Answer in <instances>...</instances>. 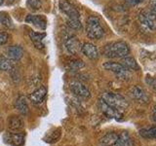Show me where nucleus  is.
<instances>
[{
    "label": "nucleus",
    "instance_id": "obj_1",
    "mask_svg": "<svg viewBox=\"0 0 156 146\" xmlns=\"http://www.w3.org/2000/svg\"><path fill=\"white\" fill-rule=\"evenodd\" d=\"M58 8L66 18V23L67 26H69L72 29H75V30L82 28L80 14L74 5L70 3L68 0H60L58 1Z\"/></svg>",
    "mask_w": 156,
    "mask_h": 146
},
{
    "label": "nucleus",
    "instance_id": "obj_2",
    "mask_svg": "<svg viewBox=\"0 0 156 146\" xmlns=\"http://www.w3.org/2000/svg\"><path fill=\"white\" fill-rule=\"evenodd\" d=\"M102 53L106 57L109 58H123L128 57L130 54V48L126 42L116 41L106 44L104 47Z\"/></svg>",
    "mask_w": 156,
    "mask_h": 146
},
{
    "label": "nucleus",
    "instance_id": "obj_3",
    "mask_svg": "<svg viewBox=\"0 0 156 146\" xmlns=\"http://www.w3.org/2000/svg\"><path fill=\"white\" fill-rule=\"evenodd\" d=\"M101 99L104 100L106 104L111 106L112 108L121 112V113H122V111L127 109V107L129 106L128 101L126 100L125 97L122 96L119 94H116V92H105L104 94H101Z\"/></svg>",
    "mask_w": 156,
    "mask_h": 146
},
{
    "label": "nucleus",
    "instance_id": "obj_4",
    "mask_svg": "<svg viewBox=\"0 0 156 146\" xmlns=\"http://www.w3.org/2000/svg\"><path fill=\"white\" fill-rule=\"evenodd\" d=\"M86 34L88 38L99 40L105 35V29L101 26V19L96 16H90L86 22Z\"/></svg>",
    "mask_w": 156,
    "mask_h": 146
},
{
    "label": "nucleus",
    "instance_id": "obj_5",
    "mask_svg": "<svg viewBox=\"0 0 156 146\" xmlns=\"http://www.w3.org/2000/svg\"><path fill=\"white\" fill-rule=\"evenodd\" d=\"M102 67L105 70H108L113 72L114 74L118 77V79L121 80H128L130 78V72L129 70L125 68L123 65L119 62L115 61H106L102 64Z\"/></svg>",
    "mask_w": 156,
    "mask_h": 146
},
{
    "label": "nucleus",
    "instance_id": "obj_6",
    "mask_svg": "<svg viewBox=\"0 0 156 146\" xmlns=\"http://www.w3.org/2000/svg\"><path fill=\"white\" fill-rule=\"evenodd\" d=\"M139 22L149 30H156V13L151 10H144L139 16Z\"/></svg>",
    "mask_w": 156,
    "mask_h": 146
},
{
    "label": "nucleus",
    "instance_id": "obj_7",
    "mask_svg": "<svg viewBox=\"0 0 156 146\" xmlns=\"http://www.w3.org/2000/svg\"><path fill=\"white\" fill-rule=\"evenodd\" d=\"M24 21H26L27 23L31 24L32 26L36 27L39 30H45L47 27V19L43 15L28 14Z\"/></svg>",
    "mask_w": 156,
    "mask_h": 146
},
{
    "label": "nucleus",
    "instance_id": "obj_8",
    "mask_svg": "<svg viewBox=\"0 0 156 146\" xmlns=\"http://www.w3.org/2000/svg\"><path fill=\"white\" fill-rule=\"evenodd\" d=\"M70 91L74 96L80 97V99H89L91 96V92L89 89L81 82L74 81L70 83Z\"/></svg>",
    "mask_w": 156,
    "mask_h": 146
},
{
    "label": "nucleus",
    "instance_id": "obj_9",
    "mask_svg": "<svg viewBox=\"0 0 156 146\" xmlns=\"http://www.w3.org/2000/svg\"><path fill=\"white\" fill-rule=\"evenodd\" d=\"M99 107H100V109L102 113H104L106 117H108V118H114L116 120H120L122 118L121 112L117 111L114 108H112L111 106L106 104L104 100H101V99L99 100Z\"/></svg>",
    "mask_w": 156,
    "mask_h": 146
},
{
    "label": "nucleus",
    "instance_id": "obj_10",
    "mask_svg": "<svg viewBox=\"0 0 156 146\" xmlns=\"http://www.w3.org/2000/svg\"><path fill=\"white\" fill-rule=\"evenodd\" d=\"M4 139L7 143L11 144L12 146H22L24 143L26 135H24L23 133H21V131H19V133L13 131V133L6 134Z\"/></svg>",
    "mask_w": 156,
    "mask_h": 146
},
{
    "label": "nucleus",
    "instance_id": "obj_11",
    "mask_svg": "<svg viewBox=\"0 0 156 146\" xmlns=\"http://www.w3.org/2000/svg\"><path fill=\"white\" fill-rule=\"evenodd\" d=\"M65 47L70 55H76L78 52L81 51V43L76 36L68 37L65 42Z\"/></svg>",
    "mask_w": 156,
    "mask_h": 146
},
{
    "label": "nucleus",
    "instance_id": "obj_12",
    "mask_svg": "<svg viewBox=\"0 0 156 146\" xmlns=\"http://www.w3.org/2000/svg\"><path fill=\"white\" fill-rule=\"evenodd\" d=\"M130 96H132V99H134L138 102H141V103H145V102L148 101L147 94H146L144 88L140 86H135L132 88L130 91Z\"/></svg>",
    "mask_w": 156,
    "mask_h": 146
},
{
    "label": "nucleus",
    "instance_id": "obj_13",
    "mask_svg": "<svg viewBox=\"0 0 156 146\" xmlns=\"http://www.w3.org/2000/svg\"><path fill=\"white\" fill-rule=\"evenodd\" d=\"M81 52L83 53V55L87 57L88 58H90V60H97L100 56L98 48L94 44L88 42L81 45Z\"/></svg>",
    "mask_w": 156,
    "mask_h": 146
},
{
    "label": "nucleus",
    "instance_id": "obj_14",
    "mask_svg": "<svg viewBox=\"0 0 156 146\" xmlns=\"http://www.w3.org/2000/svg\"><path fill=\"white\" fill-rule=\"evenodd\" d=\"M47 95V89L45 87H39L38 89L33 91L30 96H29V99L34 104H40L43 102L44 99Z\"/></svg>",
    "mask_w": 156,
    "mask_h": 146
},
{
    "label": "nucleus",
    "instance_id": "obj_15",
    "mask_svg": "<svg viewBox=\"0 0 156 146\" xmlns=\"http://www.w3.org/2000/svg\"><path fill=\"white\" fill-rule=\"evenodd\" d=\"M29 36H30V39L33 43V45L35 46V48H37L38 50H43L44 49L43 39L45 38L46 33L30 30V32H29Z\"/></svg>",
    "mask_w": 156,
    "mask_h": 146
},
{
    "label": "nucleus",
    "instance_id": "obj_16",
    "mask_svg": "<svg viewBox=\"0 0 156 146\" xmlns=\"http://www.w3.org/2000/svg\"><path fill=\"white\" fill-rule=\"evenodd\" d=\"M112 146H134V140L127 131H121Z\"/></svg>",
    "mask_w": 156,
    "mask_h": 146
},
{
    "label": "nucleus",
    "instance_id": "obj_17",
    "mask_svg": "<svg viewBox=\"0 0 156 146\" xmlns=\"http://www.w3.org/2000/svg\"><path fill=\"white\" fill-rule=\"evenodd\" d=\"M23 56V49L20 45H13L8 48L7 57L12 61H19Z\"/></svg>",
    "mask_w": 156,
    "mask_h": 146
},
{
    "label": "nucleus",
    "instance_id": "obj_18",
    "mask_svg": "<svg viewBox=\"0 0 156 146\" xmlns=\"http://www.w3.org/2000/svg\"><path fill=\"white\" fill-rule=\"evenodd\" d=\"M23 121L19 116H11L8 120V128L12 131L21 130L23 128Z\"/></svg>",
    "mask_w": 156,
    "mask_h": 146
},
{
    "label": "nucleus",
    "instance_id": "obj_19",
    "mask_svg": "<svg viewBox=\"0 0 156 146\" xmlns=\"http://www.w3.org/2000/svg\"><path fill=\"white\" fill-rule=\"evenodd\" d=\"M15 107L22 115H27L28 113L27 99L24 96H20L15 102Z\"/></svg>",
    "mask_w": 156,
    "mask_h": 146
},
{
    "label": "nucleus",
    "instance_id": "obj_20",
    "mask_svg": "<svg viewBox=\"0 0 156 146\" xmlns=\"http://www.w3.org/2000/svg\"><path fill=\"white\" fill-rule=\"evenodd\" d=\"M117 137H118V134L114 133V131H111V133H108L105 136H102L100 140V143L102 146H112L115 143Z\"/></svg>",
    "mask_w": 156,
    "mask_h": 146
},
{
    "label": "nucleus",
    "instance_id": "obj_21",
    "mask_svg": "<svg viewBox=\"0 0 156 146\" xmlns=\"http://www.w3.org/2000/svg\"><path fill=\"white\" fill-rule=\"evenodd\" d=\"M120 63L128 70H139V68H140L138 62L136 61L134 57H123Z\"/></svg>",
    "mask_w": 156,
    "mask_h": 146
},
{
    "label": "nucleus",
    "instance_id": "obj_22",
    "mask_svg": "<svg viewBox=\"0 0 156 146\" xmlns=\"http://www.w3.org/2000/svg\"><path fill=\"white\" fill-rule=\"evenodd\" d=\"M0 23L7 28H12L14 26V23H13L11 17H10V15L5 11L0 12Z\"/></svg>",
    "mask_w": 156,
    "mask_h": 146
},
{
    "label": "nucleus",
    "instance_id": "obj_23",
    "mask_svg": "<svg viewBox=\"0 0 156 146\" xmlns=\"http://www.w3.org/2000/svg\"><path fill=\"white\" fill-rule=\"evenodd\" d=\"M139 134L144 138H156V126L140 130Z\"/></svg>",
    "mask_w": 156,
    "mask_h": 146
},
{
    "label": "nucleus",
    "instance_id": "obj_24",
    "mask_svg": "<svg viewBox=\"0 0 156 146\" xmlns=\"http://www.w3.org/2000/svg\"><path fill=\"white\" fill-rule=\"evenodd\" d=\"M14 61L8 57H0V70L2 71H11L14 68Z\"/></svg>",
    "mask_w": 156,
    "mask_h": 146
},
{
    "label": "nucleus",
    "instance_id": "obj_25",
    "mask_svg": "<svg viewBox=\"0 0 156 146\" xmlns=\"http://www.w3.org/2000/svg\"><path fill=\"white\" fill-rule=\"evenodd\" d=\"M61 136V130L60 129H57L56 130H54L52 134H49L46 137L45 140L49 143H52V142H56V141L60 138Z\"/></svg>",
    "mask_w": 156,
    "mask_h": 146
},
{
    "label": "nucleus",
    "instance_id": "obj_26",
    "mask_svg": "<svg viewBox=\"0 0 156 146\" xmlns=\"http://www.w3.org/2000/svg\"><path fill=\"white\" fill-rule=\"evenodd\" d=\"M27 5L33 11H37L42 7L41 0H27Z\"/></svg>",
    "mask_w": 156,
    "mask_h": 146
},
{
    "label": "nucleus",
    "instance_id": "obj_27",
    "mask_svg": "<svg viewBox=\"0 0 156 146\" xmlns=\"http://www.w3.org/2000/svg\"><path fill=\"white\" fill-rule=\"evenodd\" d=\"M85 64L84 62L80 60H77V61H72L69 64V67L71 70H78V69H81L82 67H84Z\"/></svg>",
    "mask_w": 156,
    "mask_h": 146
},
{
    "label": "nucleus",
    "instance_id": "obj_28",
    "mask_svg": "<svg viewBox=\"0 0 156 146\" xmlns=\"http://www.w3.org/2000/svg\"><path fill=\"white\" fill-rule=\"evenodd\" d=\"M145 83L148 86H150L152 89L156 90V77H151V76H146L145 78Z\"/></svg>",
    "mask_w": 156,
    "mask_h": 146
},
{
    "label": "nucleus",
    "instance_id": "obj_29",
    "mask_svg": "<svg viewBox=\"0 0 156 146\" xmlns=\"http://www.w3.org/2000/svg\"><path fill=\"white\" fill-rule=\"evenodd\" d=\"M8 39H9L8 33L0 30V46L5 45V44L8 42Z\"/></svg>",
    "mask_w": 156,
    "mask_h": 146
},
{
    "label": "nucleus",
    "instance_id": "obj_30",
    "mask_svg": "<svg viewBox=\"0 0 156 146\" xmlns=\"http://www.w3.org/2000/svg\"><path fill=\"white\" fill-rule=\"evenodd\" d=\"M149 6L151 8V11L156 13V0H149Z\"/></svg>",
    "mask_w": 156,
    "mask_h": 146
},
{
    "label": "nucleus",
    "instance_id": "obj_31",
    "mask_svg": "<svg viewBox=\"0 0 156 146\" xmlns=\"http://www.w3.org/2000/svg\"><path fill=\"white\" fill-rule=\"evenodd\" d=\"M126 1L128 2L130 5H138V4L143 2L144 0H126Z\"/></svg>",
    "mask_w": 156,
    "mask_h": 146
},
{
    "label": "nucleus",
    "instance_id": "obj_32",
    "mask_svg": "<svg viewBox=\"0 0 156 146\" xmlns=\"http://www.w3.org/2000/svg\"><path fill=\"white\" fill-rule=\"evenodd\" d=\"M152 120L154 123H156V105L154 106L153 111H152Z\"/></svg>",
    "mask_w": 156,
    "mask_h": 146
},
{
    "label": "nucleus",
    "instance_id": "obj_33",
    "mask_svg": "<svg viewBox=\"0 0 156 146\" xmlns=\"http://www.w3.org/2000/svg\"><path fill=\"white\" fill-rule=\"evenodd\" d=\"M3 3H4V0H0V6H1Z\"/></svg>",
    "mask_w": 156,
    "mask_h": 146
},
{
    "label": "nucleus",
    "instance_id": "obj_34",
    "mask_svg": "<svg viewBox=\"0 0 156 146\" xmlns=\"http://www.w3.org/2000/svg\"><path fill=\"white\" fill-rule=\"evenodd\" d=\"M8 1H9V3H13L15 0H8Z\"/></svg>",
    "mask_w": 156,
    "mask_h": 146
}]
</instances>
